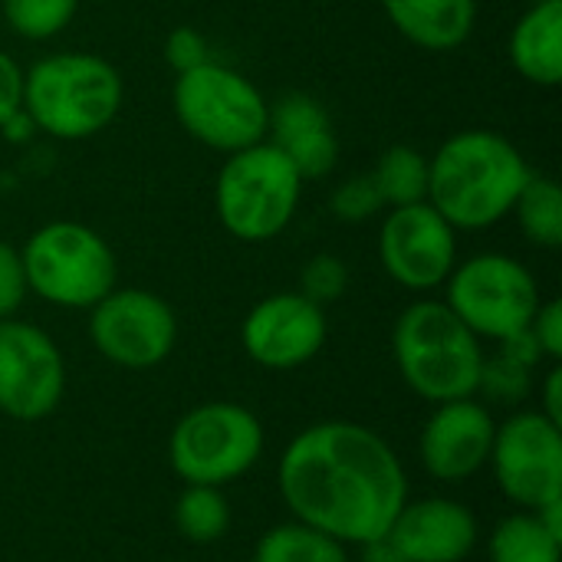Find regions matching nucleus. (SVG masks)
I'll list each match as a JSON object with an SVG mask.
<instances>
[{
    "label": "nucleus",
    "mask_w": 562,
    "mask_h": 562,
    "mask_svg": "<svg viewBox=\"0 0 562 562\" xmlns=\"http://www.w3.org/2000/svg\"><path fill=\"white\" fill-rule=\"evenodd\" d=\"M280 497L300 524L339 543H372L408 504V474L392 445L356 422H319L280 458Z\"/></svg>",
    "instance_id": "f257e3e1"
},
{
    "label": "nucleus",
    "mask_w": 562,
    "mask_h": 562,
    "mask_svg": "<svg viewBox=\"0 0 562 562\" xmlns=\"http://www.w3.org/2000/svg\"><path fill=\"white\" fill-rule=\"evenodd\" d=\"M520 148L491 128H464L428 158V204L454 231H484L514 211L530 178Z\"/></svg>",
    "instance_id": "f03ea898"
},
{
    "label": "nucleus",
    "mask_w": 562,
    "mask_h": 562,
    "mask_svg": "<svg viewBox=\"0 0 562 562\" xmlns=\"http://www.w3.org/2000/svg\"><path fill=\"white\" fill-rule=\"evenodd\" d=\"M122 99V72L99 53H53L23 72V112L33 119L36 132L59 142H82L105 132Z\"/></svg>",
    "instance_id": "7ed1b4c3"
},
{
    "label": "nucleus",
    "mask_w": 562,
    "mask_h": 562,
    "mask_svg": "<svg viewBox=\"0 0 562 562\" xmlns=\"http://www.w3.org/2000/svg\"><path fill=\"white\" fill-rule=\"evenodd\" d=\"M392 356L405 385L425 402L474 398L484 369L481 339L445 300H418L402 310L392 329Z\"/></svg>",
    "instance_id": "20e7f679"
},
{
    "label": "nucleus",
    "mask_w": 562,
    "mask_h": 562,
    "mask_svg": "<svg viewBox=\"0 0 562 562\" xmlns=\"http://www.w3.org/2000/svg\"><path fill=\"white\" fill-rule=\"evenodd\" d=\"M303 198V178L273 142H257L227 155L214 184L221 227L244 244L280 237Z\"/></svg>",
    "instance_id": "39448f33"
},
{
    "label": "nucleus",
    "mask_w": 562,
    "mask_h": 562,
    "mask_svg": "<svg viewBox=\"0 0 562 562\" xmlns=\"http://www.w3.org/2000/svg\"><path fill=\"white\" fill-rule=\"evenodd\" d=\"M171 105L181 128L204 148L234 155L270 135V102L237 69L224 63H201L178 72Z\"/></svg>",
    "instance_id": "423d86ee"
},
{
    "label": "nucleus",
    "mask_w": 562,
    "mask_h": 562,
    "mask_svg": "<svg viewBox=\"0 0 562 562\" xmlns=\"http://www.w3.org/2000/svg\"><path fill=\"white\" fill-rule=\"evenodd\" d=\"M30 293L63 310H92L115 290L119 263L109 240L79 221H49L20 247Z\"/></svg>",
    "instance_id": "0eeeda50"
},
{
    "label": "nucleus",
    "mask_w": 562,
    "mask_h": 562,
    "mask_svg": "<svg viewBox=\"0 0 562 562\" xmlns=\"http://www.w3.org/2000/svg\"><path fill=\"white\" fill-rule=\"evenodd\" d=\"M445 303L477 336L504 342L530 329L543 296L537 277L507 254H477L454 263L445 280Z\"/></svg>",
    "instance_id": "6e6552de"
},
{
    "label": "nucleus",
    "mask_w": 562,
    "mask_h": 562,
    "mask_svg": "<svg viewBox=\"0 0 562 562\" xmlns=\"http://www.w3.org/2000/svg\"><path fill=\"white\" fill-rule=\"evenodd\" d=\"M263 454V425L237 402L191 408L168 438L171 471L184 484L224 487L247 474Z\"/></svg>",
    "instance_id": "1a4fd4ad"
},
{
    "label": "nucleus",
    "mask_w": 562,
    "mask_h": 562,
    "mask_svg": "<svg viewBox=\"0 0 562 562\" xmlns=\"http://www.w3.org/2000/svg\"><path fill=\"white\" fill-rule=\"evenodd\" d=\"M89 339L119 369L145 372L161 366L178 342V316L151 290L125 286L105 293L89 313Z\"/></svg>",
    "instance_id": "9d476101"
},
{
    "label": "nucleus",
    "mask_w": 562,
    "mask_h": 562,
    "mask_svg": "<svg viewBox=\"0 0 562 562\" xmlns=\"http://www.w3.org/2000/svg\"><path fill=\"white\" fill-rule=\"evenodd\" d=\"M487 464L507 501L540 510L562 497V428L543 412H517L497 425Z\"/></svg>",
    "instance_id": "9b49d317"
},
{
    "label": "nucleus",
    "mask_w": 562,
    "mask_h": 562,
    "mask_svg": "<svg viewBox=\"0 0 562 562\" xmlns=\"http://www.w3.org/2000/svg\"><path fill=\"white\" fill-rule=\"evenodd\" d=\"M66 392V362L49 333L0 319V412L13 422L49 418Z\"/></svg>",
    "instance_id": "f8f14e48"
},
{
    "label": "nucleus",
    "mask_w": 562,
    "mask_h": 562,
    "mask_svg": "<svg viewBox=\"0 0 562 562\" xmlns=\"http://www.w3.org/2000/svg\"><path fill=\"white\" fill-rule=\"evenodd\" d=\"M379 260L405 290L445 286L458 263V231L428 201L389 207L379 231Z\"/></svg>",
    "instance_id": "ddd939ff"
},
{
    "label": "nucleus",
    "mask_w": 562,
    "mask_h": 562,
    "mask_svg": "<svg viewBox=\"0 0 562 562\" xmlns=\"http://www.w3.org/2000/svg\"><path fill=\"white\" fill-rule=\"evenodd\" d=\"M326 313L303 293H273L260 300L240 326L244 352L273 372L306 366L326 346Z\"/></svg>",
    "instance_id": "4468645a"
},
{
    "label": "nucleus",
    "mask_w": 562,
    "mask_h": 562,
    "mask_svg": "<svg viewBox=\"0 0 562 562\" xmlns=\"http://www.w3.org/2000/svg\"><path fill=\"white\" fill-rule=\"evenodd\" d=\"M497 422L474 398L441 402L422 428L418 454L431 477L468 481L491 461Z\"/></svg>",
    "instance_id": "2eb2a0df"
},
{
    "label": "nucleus",
    "mask_w": 562,
    "mask_h": 562,
    "mask_svg": "<svg viewBox=\"0 0 562 562\" xmlns=\"http://www.w3.org/2000/svg\"><path fill=\"white\" fill-rule=\"evenodd\" d=\"M385 537L408 562H464L477 547V517L451 497H428L405 504Z\"/></svg>",
    "instance_id": "dca6fc26"
},
{
    "label": "nucleus",
    "mask_w": 562,
    "mask_h": 562,
    "mask_svg": "<svg viewBox=\"0 0 562 562\" xmlns=\"http://www.w3.org/2000/svg\"><path fill=\"white\" fill-rule=\"evenodd\" d=\"M392 26L428 53L458 49L477 23V0H382Z\"/></svg>",
    "instance_id": "f3484780"
},
{
    "label": "nucleus",
    "mask_w": 562,
    "mask_h": 562,
    "mask_svg": "<svg viewBox=\"0 0 562 562\" xmlns=\"http://www.w3.org/2000/svg\"><path fill=\"white\" fill-rule=\"evenodd\" d=\"M514 69L543 89L562 82V0H537L510 33Z\"/></svg>",
    "instance_id": "a211bd4d"
},
{
    "label": "nucleus",
    "mask_w": 562,
    "mask_h": 562,
    "mask_svg": "<svg viewBox=\"0 0 562 562\" xmlns=\"http://www.w3.org/2000/svg\"><path fill=\"white\" fill-rule=\"evenodd\" d=\"M385 207L428 201V155L412 145H392L369 171Z\"/></svg>",
    "instance_id": "6ab92c4d"
},
{
    "label": "nucleus",
    "mask_w": 562,
    "mask_h": 562,
    "mask_svg": "<svg viewBox=\"0 0 562 562\" xmlns=\"http://www.w3.org/2000/svg\"><path fill=\"white\" fill-rule=\"evenodd\" d=\"M487 553L491 562H562V540L543 527L533 510H527L504 517L494 527Z\"/></svg>",
    "instance_id": "aec40b11"
},
{
    "label": "nucleus",
    "mask_w": 562,
    "mask_h": 562,
    "mask_svg": "<svg viewBox=\"0 0 562 562\" xmlns=\"http://www.w3.org/2000/svg\"><path fill=\"white\" fill-rule=\"evenodd\" d=\"M254 562H349L346 543L310 524H280L257 540Z\"/></svg>",
    "instance_id": "412c9836"
},
{
    "label": "nucleus",
    "mask_w": 562,
    "mask_h": 562,
    "mask_svg": "<svg viewBox=\"0 0 562 562\" xmlns=\"http://www.w3.org/2000/svg\"><path fill=\"white\" fill-rule=\"evenodd\" d=\"M524 237L543 250L562 247V191L547 175H530L510 211Z\"/></svg>",
    "instance_id": "4be33fe9"
},
{
    "label": "nucleus",
    "mask_w": 562,
    "mask_h": 562,
    "mask_svg": "<svg viewBox=\"0 0 562 562\" xmlns=\"http://www.w3.org/2000/svg\"><path fill=\"white\" fill-rule=\"evenodd\" d=\"M175 527L194 547H211L231 530V504L221 487L188 484L175 504Z\"/></svg>",
    "instance_id": "5701e85b"
},
{
    "label": "nucleus",
    "mask_w": 562,
    "mask_h": 562,
    "mask_svg": "<svg viewBox=\"0 0 562 562\" xmlns=\"http://www.w3.org/2000/svg\"><path fill=\"white\" fill-rule=\"evenodd\" d=\"M79 10V0H0L7 26L23 40L59 36Z\"/></svg>",
    "instance_id": "b1692460"
},
{
    "label": "nucleus",
    "mask_w": 562,
    "mask_h": 562,
    "mask_svg": "<svg viewBox=\"0 0 562 562\" xmlns=\"http://www.w3.org/2000/svg\"><path fill=\"white\" fill-rule=\"evenodd\" d=\"M273 145L290 158V165L296 168V175L303 181L329 175L339 161V142H336L333 125L313 128V132H303V135L286 138V142H273Z\"/></svg>",
    "instance_id": "393cba45"
},
{
    "label": "nucleus",
    "mask_w": 562,
    "mask_h": 562,
    "mask_svg": "<svg viewBox=\"0 0 562 562\" xmlns=\"http://www.w3.org/2000/svg\"><path fill=\"white\" fill-rule=\"evenodd\" d=\"M329 112L319 99L306 95V92H286L283 99H277V105H270V132L273 142H286L293 135L313 132V128H326Z\"/></svg>",
    "instance_id": "a878e982"
},
{
    "label": "nucleus",
    "mask_w": 562,
    "mask_h": 562,
    "mask_svg": "<svg viewBox=\"0 0 562 562\" xmlns=\"http://www.w3.org/2000/svg\"><path fill=\"white\" fill-rule=\"evenodd\" d=\"M530 372H533V366H527V362H520V359H514V356H507L501 349L494 359H484L477 392H484L494 402L517 405L530 392Z\"/></svg>",
    "instance_id": "bb28decb"
},
{
    "label": "nucleus",
    "mask_w": 562,
    "mask_h": 562,
    "mask_svg": "<svg viewBox=\"0 0 562 562\" xmlns=\"http://www.w3.org/2000/svg\"><path fill=\"white\" fill-rule=\"evenodd\" d=\"M346 290H349V267L336 254H316L300 270V290L296 293H303L316 306H329V303L342 300Z\"/></svg>",
    "instance_id": "cd10ccee"
},
{
    "label": "nucleus",
    "mask_w": 562,
    "mask_h": 562,
    "mask_svg": "<svg viewBox=\"0 0 562 562\" xmlns=\"http://www.w3.org/2000/svg\"><path fill=\"white\" fill-rule=\"evenodd\" d=\"M333 214L346 224H362L369 217H375L385 204L372 184L369 175H356V178H346L336 191H333V201H329Z\"/></svg>",
    "instance_id": "c85d7f7f"
},
{
    "label": "nucleus",
    "mask_w": 562,
    "mask_h": 562,
    "mask_svg": "<svg viewBox=\"0 0 562 562\" xmlns=\"http://www.w3.org/2000/svg\"><path fill=\"white\" fill-rule=\"evenodd\" d=\"M30 286L23 273L20 250L7 240H0V319H13V313L23 306Z\"/></svg>",
    "instance_id": "c756f323"
},
{
    "label": "nucleus",
    "mask_w": 562,
    "mask_h": 562,
    "mask_svg": "<svg viewBox=\"0 0 562 562\" xmlns=\"http://www.w3.org/2000/svg\"><path fill=\"white\" fill-rule=\"evenodd\" d=\"M211 59V49H207V40L204 33H198L194 26H175L168 36H165V63L175 69V72H184V69H194L201 63Z\"/></svg>",
    "instance_id": "7c9ffc66"
},
{
    "label": "nucleus",
    "mask_w": 562,
    "mask_h": 562,
    "mask_svg": "<svg viewBox=\"0 0 562 562\" xmlns=\"http://www.w3.org/2000/svg\"><path fill=\"white\" fill-rule=\"evenodd\" d=\"M530 336L537 342V349L543 352V359L560 362L562 359V303L560 300H547L540 303L533 323H530Z\"/></svg>",
    "instance_id": "2f4dec72"
},
{
    "label": "nucleus",
    "mask_w": 562,
    "mask_h": 562,
    "mask_svg": "<svg viewBox=\"0 0 562 562\" xmlns=\"http://www.w3.org/2000/svg\"><path fill=\"white\" fill-rule=\"evenodd\" d=\"M23 109V69L20 63L0 49V125Z\"/></svg>",
    "instance_id": "473e14b6"
},
{
    "label": "nucleus",
    "mask_w": 562,
    "mask_h": 562,
    "mask_svg": "<svg viewBox=\"0 0 562 562\" xmlns=\"http://www.w3.org/2000/svg\"><path fill=\"white\" fill-rule=\"evenodd\" d=\"M550 422H557L562 428V369L560 362L550 369L547 382H543V408H540Z\"/></svg>",
    "instance_id": "72a5a7b5"
},
{
    "label": "nucleus",
    "mask_w": 562,
    "mask_h": 562,
    "mask_svg": "<svg viewBox=\"0 0 562 562\" xmlns=\"http://www.w3.org/2000/svg\"><path fill=\"white\" fill-rule=\"evenodd\" d=\"M362 562H408L395 547L389 537H379L372 543H362Z\"/></svg>",
    "instance_id": "f704fd0d"
},
{
    "label": "nucleus",
    "mask_w": 562,
    "mask_h": 562,
    "mask_svg": "<svg viewBox=\"0 0 562 562\" xmlns=\"http://www.w3.org/2000/svg\"><path fill=\"white\" fill-rule=\"evenodd\" d=\"M0 132H3V138H7V142H26V138H30V132H36V125H33V119L20 109L16 115H10V119L0 125Z\"/></svg>",
    "instance_id": "c9c22d12"
}]
</instances>
